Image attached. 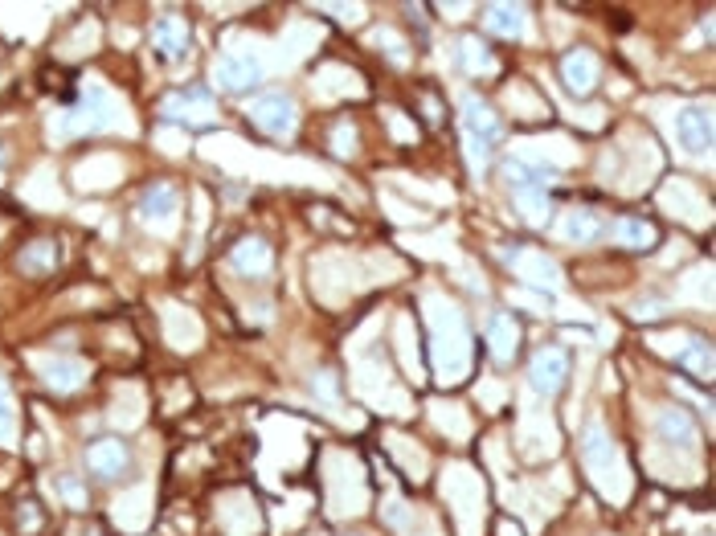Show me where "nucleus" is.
I'll use <instances>...</instances> for the list:
<instances>
[{
    "instance_id": "1",
    "label": "nucleus",
    "mask_w": 716,
    "mask_h": 536,
    "mask_svg": "<svg viewBox=\"0 0 716 536\" xmlns=\"http://www.w3.org/2000/svg\"><path fill=\"white\" fill-rule=\"evenodd\" d=\"M250 119L266 131V136L287 140L291 131H295V123H299V111H295V103L283 91H266V95H258L250 103Z\"/></svg>"
},
{
    "instance_id": "2",
    "label": "nucleus",
    "mask_w": 716,
    "mask_h": 536,
    "mask_svg": "<svg viewBox=\"0 0 716 536\" xmlns=\"http://www.w3.org/2000/svg\"><path fill=\"white\" fill-rule=\"evenodd\" d=\"M160 115L164 119H176V123H189V127H205L213 123V95L205 86H189V91H176L160 103Z\"/></svg>"
},
{
    "instance_id": "3",
    "label": "nucleus",
    "mask_w": 716,
    "mask_h": 536,
    "mask_svg": "<svg viewBox=\"0 0 716 536\" xmlns=\"http://www.w3.org/2000/svg\"><path fill=\"white\" fill-rule=\"evenodd\" d=\"M528 381L536 393L545 397H557L565 385H569V356L561 348H541L532 356V369H528Z\"/></svg>"
},
{
    "instance_id": "4",
    "label": "nucleus",
    "mask_w": 716,
    "mask_h": 536,
    "mask_svg": "<svg viewBox=\"0 0 716 536\" xmlns=\"http://www.w3.org/2000/svg\"><path fill=\"white\" fill-rule=\"evenodd\" d=\"M463 127H467V144H479V148H496V140L504 136V123H500V115L491 111L483 99H475V95H467L463 99Z\"/></svg>"
},
{
    "instance_id": "5",
    "label": "nucleus",
    "mask_w": 716,
    "mask_h": 536,
    "mask_svg": "<svg viewBox=\"0 0 716 536\" xmlns=\"http://www.w3.org/2000/svg\"><path fill=\"white\" fill-rule=\"evenodd\" d=\"M598 74H602V66H598V58H594L590 50H569V54L561 58V78H565V91H569V95L586 99L594 86H598Z\"/></svg>"
},
{
    "instance_id": "6",
    "label": "nucleus",
    "mask_w": 716,
    "mask_h": 536,
    "mask_svg": "<svg viewBox=\"0 0 716 536\" xmlns=\"http://www.w3.org/2000/svg\"><path fill=\"white\" fill-rule=\"evenodd\" d=\"M193 46V37H189V25L181 17H160L152 25V50L160 54V62H181Z\"/></svg>"
},
{
    "instance_id": "7",
    "label": "nucleus",
    "mask_w": 716,
    "mask_h": 536,
    "mask_svg": "<svg viewBox=\"0 0 716 536\" xmlns=\"http://www.w3.org/2000/svg\"><path fill=\"white\" fill-rule=\"evenodd\" d=\"M131 463V451L123 438H95L91 451H86V467H91L99 479H119Z\"/></svg>"
},
{
    "instance_id": "8",
    "label": "nucleus",
    "mask_w": 716,
    "mask_h": 536,
    "mask_svg": "<svg viewBox=\"0 0 716 536\" xmlns=\"http://www.w3.org/2000/svg\"><path fill=\"white\" fill-rule=\"evenodd\" d=\"M217 82L226 86L230 95H242V91H254V86L262 82V66L254 62V58H246V54H230V58H221L217 62Z\"/></svg>"
},
{
    "instance_id": "9",
    "label": "nucleus",
    "mask_w": 716,
    "mask_h": 536,
    "mask_svg": "<svg viewBox=\"0 0 716 536\" xmlns=\"http://www.w3.org/2000/svg\"><path fill=\"white\" fill-rule=\"evenodd\" d=\"M176 209H181V201H176V189L172 185H152L140 201V221L152 230H172V221H176Z\"/></svg>"
},
{
    "instance_id": "10",
    "label": "nucleus",
    "mask_w": 716,
    "mask_h": 536,
    "mask_svg": "<svg viewBox=\"0 0 716 536\" xmlns=\"http://www.w3.org/2000/svg\"><path fill=\"white\" fill-rule=\"evenodd\" d=\"M676 131H680V144L688 152H708L712 148V115L708 107H684L680 119H676Z\"/></svg>"
},
{
    "instance_id": "11",
    "label": "nucleus",
    "mask_w": 716,
    "mask_h": 536,
    "mask_svg": "<svg viewBox=\"0 0 716 536\" xmlns=\"http://www.w3.org/2000/svg\"><path fill=\"white\" fill-rule=\"evenodd\" d=\"M655 430L667 446H676V451H692L696 446V422L688 418V410H676V406H667L655 414Z\"/></svg>"
},
{
    "instance_id": "12",
    "label": "nucleus",
    "mask_w": 716,
    "mask_h": 536,
    "mask_svg": "<svg viewBox=\"0 0 716 536\" xmlns=\"http://www.w3.org/2000/svg\"><path fill=\"white\" fill-rule=\"evenodd\" d=\"M230 262H234V271H242V275H250V279H262L266 271H271L275 254H271V246H266L262 238H242V242L234 246Z\"/></svg>"
},
{
    "instance_id": "13",
    "label": "nucleus",
    "mask_w": 716,
    "mask_h": 536,
    "mask_svg": "<svg viewBox=\"0 0 716 536\" xmlns=\"http://www.w3.org/2000/svg\"><path fill=\"white\" fill-rule=\"evenodd\" d=\"M516 340H520L516 320L508 316V311H496V316H491V324H487V344H491V356H496L500 365H508L512 356H516Z\"/></svg>"
},
{
    "instance_id": "14",
    "label": "nucleus",
    "mask_w": 716,
    "mask_h": 536,
    "mask_svg": "<svg viewBox=\"0 0 716 536\" xmlns=\"http://www.w3.org/2000/svg\"><path fill=\"white\" fill-rule=\"evenodd\" d=\"M483 25L500 37H524L528 29V9L524 5H491L483 9Z\"/></svg>"
},
{
    "instance_id": "15",
    "label": "nucleus",
    "mask_w": 716,
    "mask_h": 536,
    "mask_svg": "<svg viewBox=\"0 0 716 536\" xmlns=\"http://www.w3.org/2000/svg\"><path fill=\"white\" fill-rule=\"evenodd\" d=\"M581 451H586V463H590L594 471H602V467H610V463H614V442H610V434H606V426H602V422H590V426H586V438H581Z\"/></svg>"
},
{
    "instance_id": "16",
    "label": "nucleus",
    "mask_w": 716,
    "mask_h": 536,
    "mask_svg": "<svg viewBox=\"0 0 716 536\" xmlns=\"http://www.w3.org/2000/svg\"><path fill=\"white\" fill-rule=\"evenodd\" d=\"M516 271H520V279L545 287V291H557V287H561L557 266H553L549 258H541V254H520V258H516Z\"/></svg>"
},
{
    "instance_id": "17",
    "label": "nucleus",
    "mask_w": 716,
    "mask_h": 536,
    "mask_svg": "<svg viewBox=\"0 0 716 536\" xmlns=\"http://www.w3.org/2000/svg\"><path fill=\"white\" fill-rule=\"evenodd\" d=\"M455 58L467 74H491L496 70V54H491V46H483L479 37H463L459 46H455Z\"/></svg>"
},
{
    "instance_id": "18",
    "label": "nucleus",
    "mask_w": 716,
    "mask_h": 536,
    "mask_svg": "<svg viewBox=\"0 0 716 536\" xmlns=\"http://www.w3.org/2000/svg\"><path fill=\"white\" fill-rule=\"evenodd\" d=\"M561 238H569V242H594L598 234H602V226H598V217L590 213V209H569L565 217H561Z\"/></svg>"
},
{
    "instance_id": "19",
    "label": "nucleus",
    "mask_w": 716,
    "mask_h": 536,
    "mask_svg": "<svg viewBox=\"0 0 716 536\" xmlns=\"http://www.w3.org/2000/svg\"><path fill=\"white\" fill-rule=\"evenodd\" d=\"M504 176H508V185H516V189H545L553 181L549 168H536V164H524V160H508Z\"/></svg>"
},
{
    "instance_id": "20",
    "label": "nucleus",
    "mask_w": 716,
    "mask_h": 536,
    "mask_svg": "<svg viewBox=\"0 0 716 536\" xmlns=\"http://www.w3.org/2000/svg\"><path fill=\"white\" fill-rule=\"evenodd\" d=\"M614 238H618L626 250H647V246H655V230L647 226V221H639V217H618Z\"/></svg>"
},
{
    "instance_id": "21",
    "label": "nucleus",
    "mask_w": 716,
    "mask_h": 536,
    "mask_svg": "<svg viewBox=\"0 0 716 536\" xmlns=\"http://www.w3.org/2000/svg\"><path fill=\"white\" fill-rule=\"evenodd\" d=\"M680 365H684L688 373H696L700 381H708V377H712V344H708V340H692V344L680 352Z\"/></svg>"
},
{
    "instance_id": "22",
    "label": "nucleus",
    "mask_w": 716,
    "mask_h": 536,
    "mask_svg": "<svg viewBox=\"0 0 716 536\" xmlns=\"http://www.w3.org/2000/svg\"><path fill=\"white\" fill-rule=\"evenodd\" d=\"M516 205H520V217H528L532 226H545V217H549L545 189H516Z\"/></svg>"
},
{
    "instance_id": "23",
    "label": "nucleus",
    "mask_w": 716,
    "mask_h": 536,
    "mask_svg": "<svg viewBox=\"0 0 716 536\" xmlns=\"http://www.w3.org/2000/svg\"><path fill=\"white\" fill-rule=\"evenodd\" d=\"M46 369H50L46 377H50L58 389H78V385L86 381V365H78V361H50Z\"/></svg>"
},
{
    "instance_id": "24",
    "label": "nucleus",
    "mask_w": 716,
    "mask_h": 536,
    "mask_svg": "<svg viewBox=\"0 0 716 536\" xmlns=\"http://www.w3.org/2000/svg\"><path fill=\"white\" fill-rule=\"evenodd\" d=\"M21 266H25V271H37V275H50V266H54L50 242H33V246L21 254Z\"/></svg>"
},
{
    "instance_id": "25",
    "label": "nucleus",
    "mask_w": 716,
    "mask_h": 536,
    "mask_svg": "<svg viewBox=\"0 0 716 536\" xmlns=\"http://www.w3.org/2000/svg\"><path fill=\"white\" fill-rule=\"evenodd\" d=\"M17 430V410H13V393H9V381L0 377V438H13Z\"/></svg>"
},
{
    "instance_id": "26",
    "label": "nucleus",
    "mask_w": 716,
    "mask_h": 536,
    "mask_svg": "<svg viewBox=\"0 0 716 536\" xmlns=\"http://www.w3.org/2000/svg\"><path fill=\"white\" fill-rule=\"evenodd\" d=\"M58 491H62V500H70V508H86V487H82L74 475H62V479H58Z\"/></svg>"
},
{
    "instance_id": "27",
    "label": "nucleus",
    "mask_w": 716,
    "mask_h": 536,
    "mask_svg": "<svg viewBox=\"0 0 716 536\" xmlns=\"http://www.w3.org/2000/svg\"><path fill=\"white\" fill-rule=\"evenodd\" d=\"M377 41H381V50H385V54H393L397 62H406V50H401V41H397V37H389V33H377Z\"/></svg>"
},
{
    "instance_id": "28",
    "label": "nucleus",
    "mask_w": 716,
    "mask_h": 536,
    "mask_svg": "<svg viewBox=\"0 0 716 536\" xmlns=\"http://www.w3.org/2000/svg\"><path fill=\"white\" fill-rule=\"evenodd\" d=\"M0 164H5V152H0Z\"/></svg>"
}]
</instances>
